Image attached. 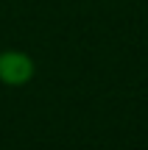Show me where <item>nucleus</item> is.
I'll return each mask as SVG.
<instances>
[{"label": "nucleus", "mask_w": 148, "mask_h": 150, "mask_svg": "<svg viewBox=\"0 0 148 150\" xmlns=\"http://www.w3.org/2000/svg\"><path fill=\"white\" fill-rule=\"evenodd\" d=\"M36 75V64L22 50H0V83L25 86Z\"/></svg>", "instance_id": "1"}]
</instances>
